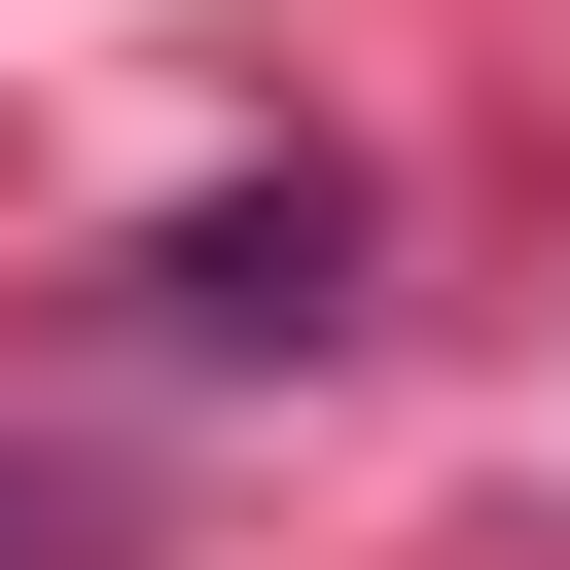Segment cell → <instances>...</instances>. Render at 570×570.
I'll return each instance as SVG.
<instances>
[{"mask_svg": "<svg viewBox=\"0 0 570 570\" xmlns=\"http://www.w3.org/2000/svg\"><path fill=\"white\" fill-rule=\"evenodd\" d=\"M321 285H356V214H321V178H249V214H178V249H142V321H178V356H285Z\"/></svg>", "mask_w": 570, "mask_h": 570, "instance_id": "obj_1", "label": "cell"}, {"mask_svg": "<svg viewBox=\"0 0 570 570\" xmlns=\"http://www.w3.org/2000/svg\"><path fill=\"white\" fill-rule=\"evenodd\" d=\"M71 534H107V499H71V463H0V570H71Z\"/></svg>", "mask_w": 570, "mask_h": 570, "instance_id": "obj_2", "label": "cell"}]
</instances>
